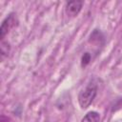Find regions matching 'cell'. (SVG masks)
Wrapping results in <instances>:
<instances>
[{
  "instance_id": "obj_1",
  "label": "cell",
  "mask_w": 122,
  "mask_h": 122,
  "mask_svg": "<svg viewBox=\"0 0 122 122\" xmlns=\"http://www.w3.org/2000/svg\"><path fill=\"white\" fill-rule=\"evenodd\" d=\"M97 94V84L91 81L78 94V103L82 109H87L94 100Z\"/></svg>"
},
{
  "instance_id": "obj_2",
  "label": "cell",
  "mask_w": 122,
  "mask_h": 122,
  "mask_svg": "<svg viewBox=\"0 0 122 122\" xmlns=\"http://www.w3.org/2000/svg\"><path fill=\"white\" fill-rule=\"evenodd\" d=\"M15 24H16V16L14 13L9 14L4 19V21L2 22L1 27H0V38L2 40L8 34V32L15 26Z\"/></svg>"
},
{
  "instance_id": "obj_3",
  "label": "cell",
  "mask_w": 122,
  "mask_h": 122,
  "mask_svg": "<svg viewBox=\"0 0 122 122\" xmlns=\"http://www.w3.org/2000/svg\"><path fill=\"white\" fill-rule=\"evenodd\" d=\"M83 7L82 1H70L66 5V13L70 17H75L79 14Z\"/></svg>"
},
{
  "instance_id": "obj_4",
  "label": "cell",
  "mask_w": 122,
  "mask_h": 122,
  "mask_svg": "<svg viewBox=\"0 0 122 122\" xmlns=\"http://www.w3.org/2000/svg\"><path fill=\"white\" fill-rule=\"evenodd\" d=\"M81 122H100V114L97 112H89L81 120Z\"/></svg>"
},
{
  "instance_id": "obj_5",
  "label": "cell",
  "mask_w": 122,
  "mask_h": 122,
  "mask_svg": "<svg viewBox=\"0 0 122 122\" xmlns=\"http://www.w3.org/2000/svg\"><path fill=\"white\" fill-rule=\"evenodd\" d=\"M10 51V46L8 42L3 41L1 42V46H0V53H1V58L3 59L5 56L9 55V52Z\"/></svg>"
},
{
  "instance_id": "obj_6",
  "label": "cell",
  "mask_w": 122,
  "mask_h": 122,
  "mask_svg": "<svg viewBox=\"0 0 122 122\" xmlns=\"http://www.w3.org/2000/svg\"><path fill=\"white\" fill-rule=\"evenodd\" d=\"M92 61V56L89 52H85L83 55H82V58H81V66L83 68H85L90 62Z\"/></svg>"
},
{
  "instance_id": "obj_7",
  "label": "cell",
  "mask_w": 122,
  "mask_h": 122,
  "mask_svg": "<svg viewBox=\"0 0 122 122\" xmlns=\"http://www.w3.org/2000/svg\"><path fill=\"white\" fill-rule=\"evenodd\" d=\"M1 122H12L9 117H6L5 115H2L1 116Z\"/></svg>"
}]
</instances>
